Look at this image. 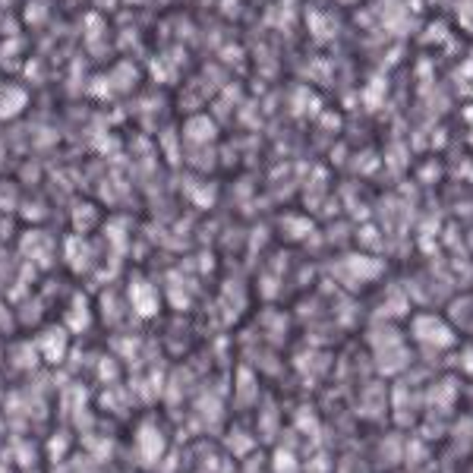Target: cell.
Segmentation results:
<instances>
[{
  "instance_id": "cell-8",
  "label": "cell",
  "mask_w": 473,
  "mask_h": 473,
  "mask_svg": "<svg viewBox=\"0 0 473 473\" xmlns=\"http://www.w3.org/2000/svg\"><path fill=\"white\" fill-rule=\"evenodd\" d=\"M385 89H388V83H385L382 73H376L373 79L366 83V89H363V105L369 107V111H376V107H382L385 101Z\"/></svg>"
},
{
  "instance_id": "cell-4",
  "label": "cell",
  "mask_w": 473,
  "mask_h": 473,
  "mask_svg": "<svg viewBox=\"0 0 473 473\" xmlns=\"http://www.w3.org/2000/svg\"><path fill=\"white\" fill-rule=\"evenodd\" d=\"M307 28H309V35L316 41H322V45H329V41L338 35V19L331 16V13H325V10H307Z\"/></svg>"
},
{
  "instance_id": "cell-15",
  "label": "cell",
  "mask_w": 473,
  "mask_h": 473,
  "mask_svg": "<svg viewBox=\"0 0 473 473\" xmlns=\"http://www.w3.org/2000/svg\"><path fill=\"white\" fill-rule=\"evenodd\" d=\"M0 206H4V208H16L19 206L16 186H13V184H0Z\"/></svg>"
},
{
  "instance_id": "cell-11",
  "label": "cell",
  "mask_w": 473,
  "mask_h": 473,
  "mask_svg": "<svg viewBox=\"0 0 473 473\" xmlns=\"http://www.w3.org/2000/svg\"><path fill=\"white\" fill-rule=\"evenodd\" d=\"M432 41H439V45H445L448 51L455 48V41H451V35H448V26L442 23V19H435L432 26L423 32V45H432Z\"/></svg>"
},
{
  "instance_id": "cell-6",
  "label": "cell",
  "mask_w": 473,
  "mask_h": 473,
  "mask_svg": "<svg viewBox=\"0 0 473 473\" xmlns=\"http://www.w3.org/2000/svg\"><path fill=\"white\" fill-rule=\"evenodd\" d=\"M28 107V92L19 89V85H6L0 89V120H13L19 117Z\"/></svg>"
},
{
  "instance_id": "cell-2",
  "label": "cell",
  "mask_w": 473,
  "mask_h": 473,
  "mask_svg": "<svg viewBox=\"0 0 473 473\" xmlns=\"http://www.w3.org/2000/svg\"><path fill=\"white\" fill-rule=\"evenodd\" d=\"M218 136V127L212 117H206V114H193L186 123H184V139L186 145H196V149H202V145L215 142Z\"/></svg>"
},
{
  "instance_id": "cell-1",
  "label": "cell",
  "mask_w": 473,
  "mask_h": 473,
  "mask_svg": "<svg viewBox=\"0 0 473 473\" xmlns=\"http://www.w3.org/2000/svg\"><path fill=\"white\" fill-rule=\"evenodd\" d=\"M83 38H85V51L95 57V60H101V57L107 54L105 41H107V19L101 16V13H85L83 19Z\"/></svg>"
},
{
  "instance_id": "cell-12",
  "label": "cell",
  "mask_w": 473,
  "mask_h": 473,
  "mask_svg": "<svg viewBox=\"0 0 473 473\" xmlns=\"http://www.w3.org/2000/svg\"><path fill=\"white\" fill-rule=\"evenodd\" d=\"M455 19H457V26H461L464 32L473 35V0H457V4H455Z\"/></svg>"
},
{
  "instance_id": "cell-14",
  "label": "cell",
  "mask_w": 473,
  "mask_h": 473,
  "mask_svg": "<svg viewBox=\"0 0 473 473\" xmlns=\"http://www.w3.org/2000/svg\"><path fill=\"white\" fill-rule=\"evenodd\" d=\"M161 145H164V155L177 164L180 161V149H177V136H174V129H164V133H161Z\"/></svg>"
},
{
  "instance_id": "cell-3",
  "label": "cell",
  "mask_w": 473,
  "mask_h": 473,
  "mask_svg": "<svg viewBox=\"0 0 473 473\" xmlns=\"http://www.w3.org/2000/svg\"><path fill=\"white\" fill-rule=\"evenodd\" d=\"M23 54H26V38H23V35H6V38L0 41V70L19 73L26 67Z\"/></svg>"
},
{
  "instance_id": "cell-17",
  "label": "cell",
  "mask_w": 473,
  "mask_h": 473,
  "mask_svg": "<svg viewBox=\"0 0 473 473\" xmlns=\"http://www.w3.org/2000/svg\"><path fill=\"white\" fill-rule=\"evenodd\" d=\"M92 218H95V208H92V206H79V208H76V228L85 230V228L92 224Z\"/></svg>"
},
{
  "instance_id": "cell-19",
  "label": "cell",
  "mask_w": 473,
  "mask_h": 473,
  "mask_svg": "<svg viewBox=\"0 0 473 473\" xmlns=\"http://www.w3.org/2000/svg\"><path fill=\"white\" fill-rule=\"evenodd\" d=\"M218 6H224L228 16H237V0H218Z\"/></svg>"
},
{
  "instance_id": "cell-24",
  "label": "cell",
  "mask_w": 473,
  "mask_h": 473,
  "mask_svg": "<svg viewBox=\"0 0 473 473\" xmlns=\"http://www.w3.org/2000/svg\"><path fill=\"white\" fill-rule=\"evenodd\" d=\"M470 60H473V51H470Z\"/></svg>"
},
{
  "instance_id": "cell-16",
  "label": "cell",
  "mask_w": 473,
  "mask_h": 473,
  "mask_svg": "<svg viewBox=\"0 0 473 473\" xmlns=\"http://www.w3.org/2000/svg\"><path fill=\"white\" fill-rule=\"evenodd\" d=\"M23 76L28 79V83H41V79H45V73H41V60H28L26 67H23Z\"/></svg>"
},
{
  "instance_id": "cell-20",
  "label": "cell",
  "mask_w": 473,
  "mask_h": 473,
  "mask_svg": "<svg viewBox=\"0 0 473 473\" xmlns=\"http://www.w3.org/2000/svg\"><path fill=\"white\" fill-rule=\"evenodd\" d=\"M98 6H105V10H111V6H117V0H95Z\"/></svg>"
},
{
  "instance_id": "cell-22",
  "label": "cell",
  "mask_w": 473,
  "mask_h": 473,
  "mask_svg": "<svg viewBox=\"0 0 473 473\" xmlns=\"http://www.w3.org/2000/svg\"><path fill=\"white\" fill-rule=\"evenodd\" d=\"M0 161H4V145H0Z\"/></svg>"
},
{
  "instance_id": "cell-7",
  "label": "cell",
  "mask_w": 473,
  "mask_h": 473,
  "mask_svg": "<svg viewBox=\"0 0 473 473\" xmlns=\"http://www.w3.org/2000/svg\"><path fill=\"white\" fill-rule=\"evenodd\" d=\"M149 76L161 85H171V83H177L180 73H177V63H174L167 54H161V57H152L149 60Z\"/></svg>"
},
{
  "instance_id": "cell-21",
  "label": "cell",
  "mask_w": 473,
  "mask_h": 473,
  "mask_svg": "<svg viewBox=\"0 0 473 473\" xmlns=\"http://www.w3.org/2000/svg\"><path fill=\"white\" fill-rule=\"evenodd\" d=\"M127 4H145V0H127Z\"/></svg>"
},
{
  "instance_id": "cell-10",
  "label": "cell",
  "mask_w": 473,
  "mask_h": 473,
  "mask_svg": "<svg viewBox=\"0 0 473 473\" xmlns=\"http://www.w3.org/2000/svg\"><path fill=\"white\" fill-rule=\"evenodd\" d=\"M85 95H92V98H98V101H111L114 89H111L107 73H95V76H89V83H85Z\"/></svg>"
},
{
  "instance_id": "cell-9",
  "label": "cell",
  "mask_w": 473,
  "mask_h": 473,
  "mask_svg": "<svg viewBox=\"0 0 473 473\" xmlns=\"http://www.w3.org/2000/svg\"><path fill=\"white\" fill-rule=\"evenodd\" d=\"M48 16H51V0H28L26 10H23V23L32 26V28L45 26Z\"/></svg>"
},
{
  "instance_id": "cell-5",
  "label": "cell",
  "mask_w": 473,
  "mask_h": 473,
  "mask_svg": "<svg viewBox=\"0 0 473 473\" xmlns=\"http://www.w3.org/2000/svg\"><path fill=\"white\" fill-rule=\"evenodd\" d=\"M139 67H136L133 60H120V63H114L111 73H107V79H111V89L114 95H127V92H133L136 89V83H139Z\"/></svg>"
},
{
  "instance_id": "cell-23",
  "label": "cell",
  "mask_w": 473,
  "mask_h": 473,
  "mask_svg": "<svg viewBox=\"0 0 473 473\" xmlns=\"http://www.w3.org/2000/svg\"><path fill=\"white\" fill-rule=\"evenodd\" d=\"M341 4H356V0H341Z\"/></svg>"
},
{
  "instance_id": "cell-13",
  "label": "cell",
  "mask_w": 473,
  "mask_h": 473,
  "mask_svg": "<svg viewBox=\"0 0 473 473\" xmlns=\"http://www.w3.org/2000/svg\"><path fill=\"white\" fill-rule=\"evenodd\" d=\"M83 83H85V60L83 57H73V67H70V79H67V89L73 95L83 92Z\"/></svg>"
},
{
  "instance_id": "cell-18",
  "label": "cell",
  "mask_w": 473,
  "mask_h": 473,
  "mask_svg": "<svg viewBox=\"0 0 473 473\" xmlns=\"http://www.w3.org/2000/svg\"><path fill=\"white\" fill-rule=\"evenodd\" d=\"M457 76H461V79H473V60H470V57L461 63V67H457Z\"/></svg>"
}]
</instances>
